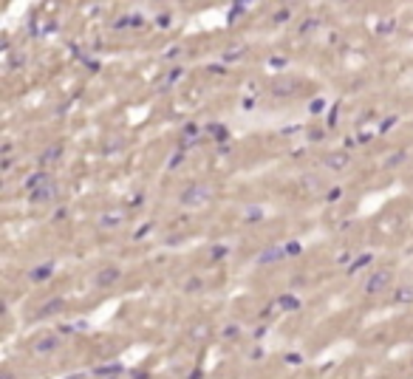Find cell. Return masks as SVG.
<instances>
[{
	"instance_id": "obj_1",
	"label": "cell",
	"mask_w": 413,
	"mask_h": 379,
	"mask_svg": "<svg viewBox=\"0 0 413 379\" xmlns=\"http://www.w3.org/2000/svg\"><path fill=\"white\" fill-rule=\"evenodd\" d=\"M210 198V187H204V184H187L182 193H179V204L182 207H201L204 201Z\"/></svg>"
},
{
	"instance_id": "obj_2",
	"label": "cell",
	"mask_w": 413,
	"mask_h": 379,
	"mask_svg": "<svg viewBox=\"0 0 413 379\" xmlns=\"http://www.w3.org/2000/svg\"><path fill=\"white\" fill-rule=\"evenodd\" d=\"M119 278H122V269H119V266H105V269H99V272H97L94 286H97V289H108V286H114Z\"/></svg>"
},
{
	"instance_id": "obj_23",
	"label": "cell",
	"mask_w": 413,
	"mask_h": 379,
	"mask_svg": "<svg viewBox=\"0 0 413 379\" xmlns=\"http://www.w3.org/2000/svg\"><path fill=\"white\" fill-rule=\"evenodd\" d=\"M309 111H312V114H323V111H326V102H323V99H314L312 105H309Z\"/></svg>"
},
{
	"instance_id": "obj_22",
	"label": "cell",
	"mask_w": 413,
	"mask_h": 379,
	"mask_svg": "<svg viewBox=\"0 0 413 379\" xmlns=\"http://www.w3.org/2000/svg\"><path fill=\"white\" fill-rule=\"evenodd\" d=\"M207 131L213 133L215 139H224V136H227V131H224V125H210V128H207Z\"/></svg>"
},
{
	"instance_id": "obj_6",
	"label": "cell",
	"mask_w": 413,
	"mask_h": 379,
	"mask_svg": "<svg viewBox=\"0 0 413 379\" xmlns=\"http://www.w3.org/2000/svg\"><path fill=\"white\" fill-rule=\"evenodd\" d=\"M269 91H272V97H292L297 91V82L295 80H275Z\"/></svg>"
},
{
	"instance_id": "obj_8",
	"label": "cell",
	"mask_w": 413,
	"mask_h": 379,
	"mask_svg": "<svg viewBox=\"0 0 413 379\" xmlns=\"http://www.w3.org/2000/svg\"><path fill=\"white\" fill-rule=\"evenodd\" d=\"M66 312V300L63 297H54V300H49V303H43L40 306V317H54V314H63Z\"/></svg>"
},
{
	"instance_id": "obj_16",
	"label": "cell",
	"mask_w": 413,
	"mask_h": 379,
	"mask_svg": "<svg viewBox=\"0 0 413 379\" xmlns=\"http://www.w3.org/2000/svg\"><path fill=\"white\" fill-rule=\"evenodd\" d=\"M405 159H408V153H405V150H399V153H394V156H388V159H385V167H396V165H402Z\"/></svg>"
},
{
	"instance_id": "obj_7",
	"label": "cell",
	"mask_w": 413,
	"mask_h": 379,
	"mask_svg": "<svg viewBox=\"0 0 413 379\" xmlns=\"http://www.w3.org/2000/svg\"><path fill=\"white\" fill-rule=\"evenodd\" d=\"M51 275H54V264H40V266H34V269H29V280L32 283H43V280H49Z\"/></svg>"
},
{
	"instance_id": "obj_24",
	"label": "cell",
	"mask_w": 413,
	"mask_h": 379,
	"mask_svg": "<svg viewBox=\"0 0 413 379\" xmlns=\"http://www.w3.org/2000/svg\"><path fill=\"white\" fill-rule=\"evenodd\" d=\"M198 289H201L198 278H190V280H187V292H198Z\"/></svg>"
},
{
	"instance_id": "obj_4",
	"label": "cell",
	"mask_w": 413,
	"mask_h": 379,
	"mask_svg": "<svg viewBox=\"0 0 413 379\" xmlns=\"http://www.w3.org/2000/svg\"><path fill=\"white\" fill-rule=\"evenodd\" d=\"M60 346H63V340L57 337V334H46V337H40L37 343H34V354H54V351H60Z\"/></svg>"
},
{
	"instance_id": "obj_28",
	"label": "cell",
	"mask_w": 413,
	"mask_h": 379,
	"mask_svg": "<svg viewBox=\"0 0 413 379\" xmlns=\"http://www.w3.org/2000/svg\"><path fill=\"white\" fill-rule=\"evenodd\" d=\"M343 196V190H337V187H334V190H331L329 193V201H337V198Z\"/></svg>"
},
{
	"instance_id": "obj_17",
	"label": "cell",
	"mask_w": 413,
	"mask_h": 379,
	"mask_svg": "<svg viewBox=\"0 0 413 379\" xmlns=\"http://www.w3.org/2000/svg\"><path fill=\"white\" fill-rule=\"evenodd\" d=\"M247 221H249V224L264 221V210H261V207H249V210H247Z\"/></svg>"
},
{
	"instance_id": "obj_26",
	"label": "cell",
	"mask_w": 413,
	"mask_h": 379,
	"mask_svg": "<svg viewBox=\"0 0 413 379\" xmlns=\"http://www.w3.org/2000/svg\"><path fill=\"white\" fill-rule=\"evenodd\" d=\"M224 255H227V247H215V249H213V261L224 258Z\"/></svg>"
},
{
	"instance_id": "obj_29",
	"label": "cell",
	"mask_w": 413,
	"mask_h": 379,
	"mask_svg": "<svg viewBox=\"0 0 413 379\" xmlns=\"http://www.w3.org/2000/svg\"><path fill=\"white\" fill-rule=\"evenodd\" d=\"M286 252H289V255H297V252H300V244H289V247H286Z\"/></svg>"
},
{
	"instance_id": "obj_20",
	"label": "cell",
	"mask_w": 413,
	"mask_h": 379,
	"mask_svg": "<svg viewBox=\"0 0 413 379\" xmlns=\"http://www.w3.org/2000/svg\"><path fill=\"white\" fill-rule=\"evenodd\" d=\"M371 264V255H360V258H357V261H354V264L348 266V272H357V269H360V266H368Z\"/></svg>"
},
{
	"instance_id": "obj_9",
	"label": "cell",
	"mask_w": 413,
	"mask_h": 379,
	"mask_svg": "<svg viewBox=\"0 0 413 379\" xmlns=\"http://www.w3.org/2000/svg\"><path fill=\"white\" fill-rule=\"evenodd\" d=\"M283 255H286V249L275 244V247H266L264 252H261V258H258V261H261V264H278Z\"/></svg>"
},
{
	"instance_id": "obj_31",
	"label": "cell",
	"mask_w": 413,
	"mask_h": 379,
	"mask_svg": "<svg viewBox=\"0 0 413 379\" xmlns=\"http://www.w3.org/2000/svg\"><path fill=\"white\" fill-rule=\"evenodd\" d=\"M3 379H15V374H9V371H6V374H3Z\"/></svg>"
},
{
	"instance_id": "obj_18",
	"label": "cell",
	"mask_w": 413,
	"mask_h": 379,
	"mask_svg": "<svg viewBox=\"0 0 413 379\" xmlns=\"http://www.w3.org/2000/svg\"><path fill=\"white\" fill-rule=\"evenodd\" d=\"M244 54H247L244 46H235V49H230L227 54H224V60H227V63H235V60H238V57H244Z\"/></svg>"
},
{
	"instance_id": "obj_30",
	"label": "cell",
	"mask_w": 413,
	"mask_h": 379,
	"mask_svg": "<svg viewBox=\"0 0 413 379\" xmlns=\"http://www.w3.org/2000/svg\"><path fill=\"white\" fill-rule=\"evenodd\" d=\"M391 29H394V20H388V23H382L380 26V32H391Z\"/></svg>"
},
{
	"instance_id": "obj_5",
	"label": "cell",
	"mask_w": 413,
	"mask_h": 379,
	"mask_svg": "<svg viewBox=\"0 0 413 379\" xmlns=\"http://www.w3.org/2000/svg\"><path fill=\"white\" fill-rule=\"evenodd\" d=\"M348 162H351V156H348L346 150H334V153L326 156V167H329V170H337V173H340V170H346Z\"/></svg>"
},
{
	"instance_id": "obj_13",
	"label": "cell",
	"mask_w": 413,
	"mask_h": 379,
	"mask_svg": "<svg viewBox=\"0 0 413 379\" xmlns=\"http://www.w3.org/2000/svg\"><path fill=\"white\" fill-rule=\"evenodd\" d=\"M60 156H63V148H60V145H54V148H49L43 156H40V165H51V162H57Z\"/></svg>"
},
{
	"instance_id": "obj_21",
	"label": "cell",
	"mask_w": 413,
	"mask_h": 379,
	"mask_svg": "<svg viewBox=\"0 0 413 379\" xmlns=\"http://www.w3.org/2000/svg\"><path fill=\"white\" fill-rule=\"evenodd\" d=\"M289 17H292V9H289V6H283L281 12H278V15H275V23H286V20H289Z\"/></svg>"
},
{
	"instance_id": "obj_3",
	"label": "cell",
	"mask_w": 413,
	"mask_h": 379,
	"mask_svg": "<svg viewBox=\"0 0 413 379\" xmlns=\"http://www.w3.org/2000/svg\"><path fill=\"white\" fill-rule=\"evenodd\" d=\"M388 283H391V272H388V269L374 272V275L368 278V283H365V295H380Z\"/></svg>"
},
{
	"instance_id": "obj_25",
	"label": "cell",
	"mask_w": 413,
	"mask_h": 379,
	"mask_svg": "<svg viewBox=\"0 0 413 379\" xmlns=\"http://www.w3.org/2000/svg\"><path fill=\"white\" fill-rule=\"evenodd\" d=\"M269 66H275V68H283V66H286V57H272V60H269Z\"/></svg>"
},
{
	"instance_id": "obj_11",
	"label": "cell",
	"mask_w": 413,
	"mask_h": 379,
	"mask_svg": "<svg viewBox=\"0 0 413 379\" xmlns=\"http://www.w3.org/2000/svg\"><path fill=\"white\" fill-rule=\"evenodd\" d=\"M57 196V187H54V181L43 184V187H37L32 193V201H51V198Z\"/></svg>"
},
{
	"instance_id": "obj_12",
	"label": "cell",
	"mask_w": 413,
	"mask_h": 379,
	"mask_svg": "<svg viewBox=\"0 0 413 379\" xmlns=\"http://www.w3.org/2000/svg\"><path fill=\"white\" fill-rule=\"evenodd\" d=\"M394 300H396V303H402V306H405V303L411 306V303H413V286H396Z\"/></svg>"
},
{
	"instance_id": "obj_15",
	"label": "cell",
	"mask_w": 413,
	"mask_h": 379,
	"mask_svg": "<svg viewBox=\"0 0 413 379\" xmlns=\"http://www.w3.org/2000/svg\"><path fill=\"white\" fill-rule=\"evenodd\" d=\"M102 227H119L122 224V215H116V213H105L102 215V221H99Z\"/></svg>"
},
{
	"instance_id": "obj_19",
	"label": "cell",
	"mask_w": 413,
	"mask_h": 379,
	"mask_svg": "<svg viewBox=\"0 0 413 379\" xmlns=\"http://www.w3.org/2000/svg\"><path fill=\"white\" fill-rule=\"evenodd\" d=\"M317 26H320V20H317V17H312V20H306V23H303V26H300V34H303V37H306V34H309V32H314V29H317Z\"/></svg>"
},
{
	"instance_id": "obj_27",
	"label": "cell",
	"mask_w": 413,
	"mask_h": 379,
	"mask_svg": "<svg viewBox=\"0 0 413 379\" xmlns=\"http://www.w3.org/2000/svg\"><path fill=\"white\" fill-rule=\"evenodd\" d=\"M224 337L235 340V337H238V326H230V329H224Z\"/></svg>"
},
{
	"instance_id": "obj_10",
	"label": "cell",
	"mask_w": 413,
	"mask_h": 379,
	"mask_svg": "<svg viewBox=\"0 0 413 379\" xmlns=\"http://www.w3.org/2000/svg\"><path fill=\"white\" fill-rule=\"evenodd\" d=\"M51 179H49V173H46V170H37V173H34V176H29V179H26V181H23V187H26V190H37V187H43V184H49Z\"/></svg>"
},
{
	"instance_id": "obj_14",
	"label": "cell",
	"mask_w": 413,
	"mask_h": 379,
	"mask_svg": "<svg viewBox=\"0 0 413 379\" xmlns=\"http://www.w3.org/2000/svg\"><path fill=\"white\" fill-rule=\"evenodd\" d=\"M278 306H283L286 312H295V309H300V300L295 295H283L281 300H278Z\"/></svg>"
}]
</instances>
